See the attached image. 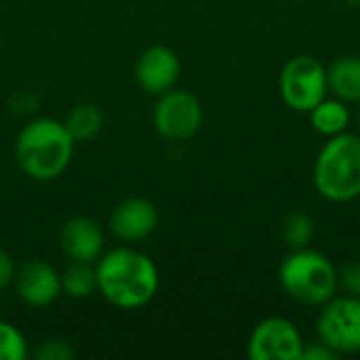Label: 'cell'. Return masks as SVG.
I'll list each match as a JSON object with an SVG mask.
<instances>
[{"mask_svg":"<svg viewBox=\"0 0 360 360\" xmlns=\"http://www.w3.org/2000/svg\"><path fill=\"white\" fill-rule=\"evenodd\" d=\"M97 291L120 310H137L150 304L160 287L154 259L131 247L101 253L95 266Z\"/></svg>","mask_w":360,"mask_h":360,"instance_id":"obj_1","label":"cell"},{"mask_svg":"<svg viewBox=\"0 0 360 360\" xmlns=\"http://www.w3.org/2000/svg\"><path fill=\"white\" fill-rule=\"evenodd\" d=\"M76 141L68 127L55 118L30 120L15 139V158L19 169L34 181H53L65 173L72 162Z\"/></svg>","mask_w":360,"mask_h":360,"instance_id":"obj_2","label":"cell"},{"mask_svg":"<svg viewBox=\"0 0 360 360\" xmlns=\"http://www.w3.org/2000/svg\"><path fill=\"white\" fill-rule=\"evenodd\" d=\"M316 192L335 205L360 198V135L340 133L321 148L312 169Z\"/></svg>","mask_w":360,"mask_h":360,"instance_id":"obj_3","label":"cell"},{"mask_svg":"<svg viewBox=\"0 0 360 360\" xmlns=\"http://www.w3.org/2000/svg\"><path fill=\"white\" fill-rule=\"evenodd\" d=\"M278 283L287 297L308 308H321L340 291L335 264L310 247L291 249L278 266Z\"/></svg>","mask_w":360,"mask_h":360,"instance_id":"obj_4","label":"cell"},{"mask_svg":"<svg viewBox=\"0 0 360 360\" xmlns=\"http://www.w3.org/2000/svg\"><path fill=\"white\" fill-rule=\"evenodd\" d=\"M278 93L289 110L308 114L329 95L327 65L312 55L291 57L278 74Z\"/></svg>","mask_w":360,"mask_h":360,"instance_id":"obj_5","label":"cell"},{"mask_svg":"<svg viewBox=\"0 0 360 360\" xmlns=\"http://www.w3.org/2000/svg\"><path fill=\"white\" fill-rule=\"evenodd\" d=\"M316 340L338 356L360 354V297L344 293L323 304L316 316Z\"/></svg>","mask_w":360,"mask_h":360,"instance_id":"obj_6","label":"cell"},{"mask_svg":"<svg viewBox=\"0 0 360 360\" xmlns=\"http://www.w3.org/2000/svg\"><path fill=\"white\" fill-rule=\"evenodd\" d=\"M152 124L162 139L186 141L194 137L202 124V105L194 93L175 86L158 95L152 112Z\"/></svg>","mask_w":360,"mask_h":360,"instance_id":"obj_7","label":"cell"},{"mask_svg":"<svg viewBox=\"0 0 360 360\" xmlns=\"http://www.w3.org/2000/svg\"><path fill=\"white\" fill-rule=\"evenodd\" d=\"M306 340L297 325L285 316L262 319L247 342L251 360H302Z\"/></svg>","mask_w":360,"mask_h":360,"instance_id":"obj_8","label":"cell"},{"mask_svg":"<svg viewBox=\"0 0 360 360\" xmlns=\"http://www.w3.org/2000/svg\"><path fill=\"white\" fill-rule=\"evenodd\" d=\"M181 76V59L167 44L148 46L135 63V80L148 95H162L177 86Z\"/></svg>","mask_w":360,"mask_h":360,"instance_id":"obj_9","label":"cell"},{"mask_svg":"<svg viewBox=\"0 0 360 360\" xmlns=\"http://www.w3.org/2000/svg\"><path fill=\"white\" fill-rule=\"evenodd\" d=\"M19 300L30 308H46L61 295V276L44 259L23 262L13 276Z\"/></svg>","mask_w":360,"mask_h":360,"instance_id":"obj_10","label":"cell"},{"mask_svg":"<svg viewBox=\"0 0 360 360\" xmlns=\"http://www.w3.org/2000/svg\"><path fill=\"white\" fill-rule=\"evenodd\" d=\"M160 215L152 200L143 196H129L118 202L110 215V230L124 243H137L148 238L158 228Z\"/></svg>","mask_w":360,"mask_h":360,"instance_id":"obj_11","label":"cell"},{"mask_svg":"<svg viewBox=\"0 0 360 360\" xmlns=\"http://www.w3.org/2000/svg\"><path fill=\"white\" fill-rule=\"evenodd\" d=\"M59 245L70 259L95 264L103 253L105 238L101 226L93 217L76 215L61 226Z\"/></svg>","mask_w":360,"mask_h":360,"instance_id":"obj_12","label":"cell"},{"mask_svg":"<svg viewBox=\"0 0 360 360\" xmlns=\"http://www.w3.org/2000/svg\"><path fill=\"white\" fill-rule=\"evenodd\" d=\"M329 95L346 101L348 105H360V57L342 55L327 65Z\"/></svg>","mask_w":360,"mask_h":360,"instance_id":"obj_13","label":"cell"},{"mask_svg":"<svg viewBox=\"0 0 360 360\" xmlns=\"http://www.w3.org/2000/svg\"><path fill=\"white\" fill-rule=\"evenodd\" d=\"M310 124L312 129L323 135V137H335L340 133H346L350 129V120H352V114H350V105L333 95H327L323 97L310 112Z\"/></svg>","mask_w":360,"mask_h":360,"instance_id":"obj_14","label":"cell"},{"mask_svg":"<svg viewBox=\"0 0 360 360\" xmlns=\"http://www.w3.org/2000/svg\"><path fill=\"white\" fill-rule=\"evenodd\" d=\"M63 124L68 127L70 135L74 137V141H93L105 124V114L101 110V105L93 103V101H84V103H76Z\"/></svg>","mask_w":360,"mask_h":360,"instance_id":"obj_15","label":"cell"},{"mask_svg":"<svg viewBox=\"0 0 360 360\" xmlns=\"http://www.w3.org/2000/svg\"><path fill=\"white\" fill-rule=\"evenodd\" d=\"M61 276V293L74 300H84L97 291V272L89 262H70Z\"/></svg>","mask_w":360,"mask_h":360,"instance_id":"obj_16","label":"cell"},{"mask_svg":"<svg viewBox=\"0 0 360 360\" xmlns=\"http://www.w3.org/2000/svg\"><path fill=\"white\" fill-rule=\"evenodd\" d=\"M281 234L289 249H304V247H310V243L316 234V226L308 213L295 211L283 219Z\"/></svg>","mask_w":360,"mask_h":360,"instance_id":"obj_17","label":"cell"},{"mask_svg":"<svg viewBox=\"0 0 360 360\" xmlns=\"http://www.w3.org/2000/svg\"><path fill=\"white\" fill-rule=\"evenodd\" d=\"M30 356V344L25 335L11 323L0 321V360H25Z\"/></svg>","mask_w":360,"mask_h":360,"instance_id":"obj_18","label":"cell"},{"mask_svg":"<svg viewBox=\"0 0 360 360\" xmlns=\"http://www.w3.org/2000/svg\"><path fill=\"white\" fill-rule=\"evenodd\" d=\"M76 356V350L68 340L61 338H49L38 344L34 350V359L38 360H72Z\"/></svg>","mask_w":360,"mask_h":360,"instance_id":"obj_19","label":"cell"},{"mask_svg":"<svg viewBox=\"0 0 360 360\" xmlns=\"http://www.w3.org/2000/svg\"><path fill=\"white\" fill-rule=\"evenodd\" d=\"M340 289L348 295L360 297V259L346 262L342 268H338Z\"/></svg>","mask_w":360,"mask_h":360,"instance_id":"obj_20","label":"cell"},{"mask_svg":"<svg viewBox=\"0 0 360 360\" xmlns=\"http://www.w3.org/2000/svg\"><path fill=\"white\" fill-rule=\"evenodd\" d=\"M340 356L331 350V348H327L323 342H314V344H306L304 346V356L302 360H338Z\"/></svg>","mask_w":360,"mask_h":360,"instance_id":"obj_21","label":"cell"},{"mask_svg":"<svg viewBox=\"0 0 360 360\" xmlns=\"http://www.w3.org/2000/svg\"><path fill=\"white\" fill-rule=\"evenodd\" d=\"M15 270H17V266H15V262H13L11 253H8V251H4V249L0 247V289H4L6 285H11V283H13Z\"/></svg>","mask_w":360,"mask_h":360,"instance_id":"obj_22","label":"cell"},{"mask_svg":"<svg viewBox=\"0 0 360 360\" xmlns=\"http://www.w3.org/2000/svg\"><path fill=\"white\" fill-rule=\"evenodd\" d=\"M344 4H348L350 8H360V0H342Z\"/></svg>","mask_w":360,"mask_h":360,"instance_id":"obj_23","label":"cell"},{"mask_svg":"<svg viewBox=\"0 0 360 360\" xmlns=\"http://www.w3.org/2000/svg\"><path fill=\"white\" fill-rule=\"evenodd\" d=\"M356 129H359L356 133H359V135H360V110H359V116H356Z\"/></svg>","mask_w":360,"mask_h":360,"instance_id":"obj_24","label":"cell"}]
</instances>
